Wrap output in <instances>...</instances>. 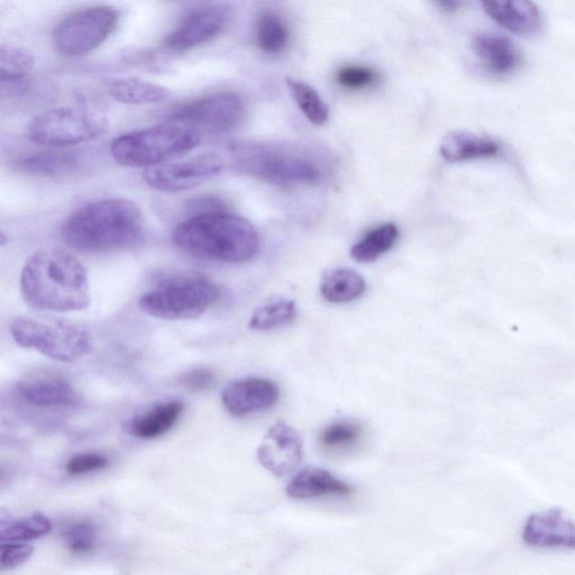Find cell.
I'll return each instance as SVG.
<instances>
[{
    "label": "cell",
    "mask_w": 575,
    "mask_h": 575,
    "mask_svg": "<svg viewBox=\"0 0 575 575\" xmlns=\"http://www.w3.org/2000/svg\"><path fill=\"white\" fill-rule=\"evenodd\" d=\"M215 382V372L208 368H196L187 371L179 379L181 387L193 392L207 391L215 385Z\"/></svg>",
    "instance_id": "d590c367"
},
{
    "label": "cell",
    "mask_w": 575,
    "mask_h": 575,
    "mask_svg": "<svg viewBox=\"0 0 575 575\" xmlns=\"http://www.w3.org/2000/svg\"><path fill=\"white\" fill-rule=\"evenodd\" d=\"M480 3L492 20L511 33L529 36L541 29L542 16L533 0H480Z\"/></svg>",
    "instance_id": "ac0fdd59"
},
{
    "label": "cell",
    "mask_w": 575,
    "mask_h": 575,
    "mask_svg": "<svg viewBox=\"0 0 575 575\" xmlns=\"http://www.w3.org/2000/svg\"><path fill=\"white\" fill-rule=\"evenodd\" d=\"M362 434V427L357 423L337 422L325 428L319 441L327 451H342L357 444Z\"/></svg>",
    "instance_id": "4dcf8cb0"
},
{
    "label": "cell",
    "mask_w": 575,
    "mask_h": 575,
    "mask_svg": "<svg viewBox=\"0 0 575 575\" xmlns=\"http://www.w3.org/2000/svg\"><path fill=\"white\" fill-rule=\"evenodd\" d=\"M51 520L42 514H33L18 519L0 522V541L2 543H25L39 540L51 531Z\"/></svg>",
    "instance_id": "d4e9b609"
},
{
    "label": "cell",
    "mask_w": 575,
    "mask_h": 575,
    "mask_svg": "<svg viewBox=\"0 0 575 575\" xmlns=\"http://www.w3.org/2000/svg\"><path fill=\"white\" fill-rule=\"evenodd\" d=\"M20 397L38 407H76L80 395L69 380L56 372L38 371L27 374L17 383Z\"/></svg>",
    "instance_id": "5bb4252c"
},
{
    "label": "cell",
    "mask_w": 575,
    "mask_h": 575,
    "mask_svg": "<svg viewBox=\"0 0 575 575\" xmlns=\"http://www.w3.org/2000/svg\"><path fill=\"white\" fill-rule=\"evenodd\" d=\"M233 168L278 185L316 184L323 177L317 157L305 149L278 144L237 143L230 146Z\"/></svg>",
    "instance_id": "277c9868"
},
{
    "label": "cell",
    "mask_w": 575,
    "mask_h": 575,
    "mask_svg": "<svg viewBox=\"0 0 575 575\" xmlns=\"http://www.w3.org/2000/svg\"><path fill=\"white\" fill-rule=\"evenodd\" d=\"M473 50L485 68L497 76L509 75L522 63L515 43L500 34H480L474 38Z\"/></svg>",
    "instance_id": "d6986e66"
},
{
    "label": "cell",
    "mask_w": 575,
    "mask_h": 575,
    "mask_svg": "<svg viewBox=\"0 0 575 575\" xmlns=\"http://www.w3.org/2000/svg\"><path fill=\"white\" fill-rule=\"evenodd\" d=\"M172 242L195 258L225 263L250 261L260 245L254 226L226 211L189 217L173 231Z\"/></svg>",
    "instance_id": "3957f363"
},
{
    "label": "cell",
    "mask_w": 575,
    "mask_h": 575,
    "mask_svg": "<svg viewBox=\"0 0 575 575\" xmlns=\"http://www.w3.org/2000/svg\"><path fill=\"white\" fill-rule=\"evenodd\" d=\"M15 167L27 175L63 177L75 173L80 167V162L76 153L54 149L22 158L16 161Z\"/></svg>",
    "instance_id": "7402d4cb"
},
{
    "label": "cell",
    "mask_w": 575,
    "mask_h": 575,
    "mask_svg": "<svg viewBox=\"0 0 575 575\" xmlns=\"http://www.w3.org/2000/svg\"><path fill=\"white\" fill-rule=\"evenodd\" d=\"M365 281L351 269H335L328 272L322 281L323 297L333 304L351 303L359 299L365 291Z\"/></svg>",
    "instance_id": "cb8c5ba5"
},
{
    "label": "cell",
    "mask_w": 575,
    "mask_h": 575,
    "mask_svg": "<svg viewBox=\"0 0 575 575\" xmlns=\"http://www.w3.org/2000/svg\"><path fill=\"white\" fill-rule=\"evenodd\" d=\"M297 308L294 301L276 300L254 310L249 322L253 331H271L294 321Z\"/></svg>",
    "instance_id": "4316f807"
},
{
    "label": "cell",
    "mask_w": 575,
    "mask_h": 575,
    "mask_svg": "<svg viewBox=\"0 0 575 575\" xmlns=\"http://www.w3.org/2000/svg\"><path fill=\"white\" fill-rule=\"evenodd\" d=\"M244 116L245 107L239 95L217 93L176 108L169 115V122L198 135H218L236 129Z\"/></svg>",
    "instance_id": "30bf717a"
},
{
    "label": "cell",
    "mask_w": 575,
    "mask_h": 575,
    "mask_svg": "<svg viewBox=\"0 0 575 575\" xmlns=\"http://www.w3.org/2000/svg\"><path fill=\"white\" fill-rule=\"evenodd\" d=\"M20 287L25 303L40 312H80L91 301L84 264L61 250L34 253L22 270Z\"/></svg>",
    "instance_id": "6da1fadb"
},
{
    "label": "cell",
    "mask_w": 575,
    "mask_h": 575,
    "mask_svg": "<svg viewBox=\"0 0 575 575\" xmlns=\"http://www.w3.org/2000/svg\"><path fill=\"white\" fill-rule=\"evenodd\" d=\"M108 129L107 118L96 109L60 107L33 118L26 138L34 144L59 149L103 138Z\"/></svg>",
    "instance_id": "ba28073f"
},
{
    "label": "cell",
    "mask_w": 575,
    "mask_h": 575,
    "mask_svg": "<svg viewBox=\"0 0 575 575\" xmlns=\"http://www.w3.org/2000/svg\"><path fill=\"white\" fill-rule=\"evenodd\" d=\"M221 289L211 279L185 273L158 282L139 300L143 313L164 321H187L203 316L213 307Z\"/></svg>",
    "instance_id": "5b68a950"
},
{
    "label": "cell",
    "mask_w": 575,
    "mask_h": 575,
    "mask_svg": "<svg viewBox=\"0 0 575 575\" xmlns=\"http://www.w3.org/2000/svg\"><path fill=\"white\" fill-rule=\"evenodd\" d=\"M378 79L377 73L367 67H345L337 72L336 80L344 88L358 90L367 88Z\"/></svg>",
    "instance_id": "836d02e7"
},
{
    "label": "cell",
    "mask_w": 575,
    "mask_h": 575,
    "mask_svg": "<svg viewBox=\"0 0 575 575\" xmlns=\"http://www.w3.org/2000/svg\"><path fill=\"white\" fill-rule=\"evenodd\" d=\"M7 242H8L7 235L4 232H2V234H0V245H2L4 248V246H6V244H7Z\"/></svg>",
    "instance_id": "74e56055"
},
{
    "label": "cell",
    "mask_w": 575,
    "mask_h": 575,
    "mask_svg": "<svg viewBox=\"0 0 575 575\" xmlns=\"http://www.w3.org/2000/svg\"><path fill=\"white\" fill-rule=\"evenodd\" d=\"M68 550L75 555H87L93 551L98 541L97 528L90 523H76L62 533Z\"/></svg>",
    "instance_id": "1f68e13d"
},
{
    "label": "cell",
    "mask_w": 575,
    "mask_h": 575,
    "mask_svg": "<svg viewBox=\"0 0 575 575\" xmlns=\"http://www.w3.org/2000/svg\"><path fill=\"white\" fill-rule=\"evenodd\" d=\"M398 236L399 231L395 224L388 223L374 228L353 246L351 250L352 258L362 263L376 261L383 254L394 248Z\"/></svg>",
    "instance_id": "484cf974"
},
{
    "label": "cell",
    "mask_w": 575,
    "mask_h": 575,
    "mask_svg": "<svg viewBox=\"0 0 575 575\" xmlns=\"http://www.w3.org/2000/svg\"><path fill=\"white\" fill-rule=\"evenodd\" d=\"M199 144L200 135L169 122L118 136L111 153L123 167L149 169L182 157Z\"/></svg>",
    "instance_id": "8992f818"
},
{
    "label": "cell",
    "mask_w": 575,
    "mask_h": 575,
    "mask_svg": "<svg viewBox=\"0 0 575 575\" xmlns=\"http://www.w3.org/2000/svg\"><path fill=\"white\" fill-rule=\"evenodd\" d=\"M0 571H11L29 561L34 547L25 543H2L0 546Z\"/></svg>",
    "instance_id": "d6a6232c"
},
{
    "label": "cell",
    "mask_w": 575,
    "mask_h": 575,
    "mask_svg": "<svg viewBox=\"0 0 575 575\" xmlns=\"http://www.w3.org/2000/svg\"><path fill=\"white\" fill-rule=\"evenodd\" d=\"M34 63L35 58L29 50L3 45L0 49V80L3 84H15L29 75Z\"/></svg>",
    "instance_id": "83f0119b"
},
{
    "label": "cell",
    "mask_w": 575,
    "mask_h": 575,
    "mask_svg": "<svg viewBox=\"0 0 575 575\" xmlns=\"http://www.w3.org/2000/svg\"><path fill=\"white\" fill-rule=\"evenodd\" d=\"M440 152L444 160L458 163L481 159L508 160L510 154L503 142L490 136L458 131L447 134Z\"/></svg>",
    "instance_id": "e0dca14e"
},
{
    "label": "cell",
    "mask_w": 575,
    "mask_h": 575,
    "mask_svg": "<svg viewBox=\"0 0 575 575\" xmlns=\"http://www.w3.org/2000/svg\"><path fill=\"white\" fill-rule=\"evenodd\" d=\"M143 234L141 207L123 198L99 200L78 209L61 231L63 242L82 253L133 249L142 242Z\"/></svg>",
    "instance_id": "7a4b0ae2"
},
{
    "label": "cell",
    "mask_w": 575,
    "mask_h": 575,
    "mask_svg": "<svg viewBox=\"0 0 575 575\" xmlns=\"http://www.w3.org/2000/svg\"><path fill=\"white\" fill-rule=\"evenodd\" d=\"M120 21L115 8L96 6L63 18L53 31L54 49L66 58L87 56L107 41Z\"/></svg>",
    "instance_id": "9c48e42d"
},
{
    "label": "cell",
    "mask_w": 575,
    "mask_h": 575,
    "mask_svg": "<svg viewBox=\"0 0 575 575\" xmlns=\"http://www.w3.org/2000/svg\"><path fill=\"white\" fill-rule=\"evenodd\" d=\"M289 40L287 26L271 13L263 14L257 26V43L263 52L278 53L286 48Z\"/></svg>",
    "instance_id": "f546056e"
},
{
    "label": "cell",
    "mask_w": 575,
    "mask_h": 575,
    "mask_svg": "<svg viewBox=\"0 0 575 575\" xmlns=\"http://www.w3.org/2000/svg\"><path fill=\"white\" fill-rule=\"evenodd\" d=\"M258 459L264 469L277 477L296 470L303 460V442L295 428L285 422L273 425L259 446Z\"/></svg>",
    "instance_id": "4fadbf2b"
},
{
    "label": "cell",
    "mask_w": 575,
    "mask_h": 575,
    "mask_svg": "<svg viewBox=\"0 0 575 575\" xmlns=\"http://www.w3.org/2000/svg\"><path fill=\"white\" fill-rule=\"evenodd\" d=\"M523 540L540 549L575 550V523L559 509L543 511L527 519Z\"/></svg>",
    "instance_id": "2e32d148"
},
{
    "label": "cell",
    "mask_w": 575,
    "mask_h": 575,
    "mask_svg": "<svg viewBox=\"0 0 575 575\" xmlns=\"http://www.w3.org/2000/svg\"><path fill=\"white\" fill-rule=\"evenodd\" d=\"M108 460L97 453H86L73 456L67 463L66 471L69 476H84L106 468Z\"/></svg>",
    "instance_id": "e575fe53"
},
{
    "label": "cell",
    "mask_w": 575,
    "mask_h": 575,
    "mask_svg": "<svg viewBox=\"0 0 575 575\" xmlns=\"http://www.w3.org/2000/svg\"><path fill=\"white\" fill-rule=\"evenodd\" d=\"M436 5L445 12L453 13L460 7V0H434Z\"/></svg>",
    "instance_id": "8d00e7d4"
},
{
    "label": "cell",
    "mask_w": 575,
    "mask_h": 575,
    "mask_svg": "<svg viewBox=\"0 0 575 575\" xmlns=\"http://www.w3.org/2000/svg\"><path fill=\"white\" fill-rule=\"evenodd\" d=\"M352 487L337 479L331 472L309 468L297 474L289 482L287 494L292 499L309 500L325 496H348Z\"/></svg>",
    "instance_id": "ffe728a7"
},
{
    "label": "cell",
    "mask_w": 575,
    "mask_h": 575,
    "mask_svg": "<svg viewBox=\"0 0 575 575\" xmlns=\"http://www.w3.org/2000/svg\"><path fill=\"white\" fill-rule=\"evenodd\" d=\"M224 161L215 153L199 154L197 157L146 169L143 179L146 185L162 193H182L202 186L222 172Z\"/></svg>",
    "instance_id": "8fae6325"
},
{
    "label": "cell",
    "mask_w": 575,
    "mask_h": 575,
    "mask_svg": "<svg viewBox=\"0 0 575 575\" xmlns=\"http://www.w3.org/2000/svg\"><path fill=\"white\" fill-rule=\"evenodd\" d=\"M17 345L59 362L84 358L93 349V337L84 326L61 319L20 316L11 324Z\"/></svg>",
    "instance_id": "52a82bcc"
},
{
    "label": "cell",
    "mask_w": 575,
    "mask_h": 575,
    "mask_svg": "<svg viewBox=\"0 0 575 575\" xmlns=\"http://www.w3.org/2000/svg\"><path fill=\"white\" fill-rule=\"evenodd\" d=\"M230 16L224 5L207 6L191 12L164 40V48L184 52L213 40L222 32Z\"/></svg>",
    "instance_id": "7c38bea8"
},
{
    "label": "cell",
    "mask_w": 575,
    "mask_h": 575,
    "mask_svg": "<svg viewBox=\"0 0 575 575\" xmlns=\"http://www.w3.org/2000/svg\"><path fill=\"white\" fill-rule=\"evenodd\" d=\"M108 93L117 102L127 105H150L170 97L166 87L135 78L115 79L108 84Z\"/></svg>",
    "instance_id": "603a6c76"
},
{
    "label": "cell",
    "mask_w": 575,
    "mask_h": 575,
    "mask_svg": "<svg viewBox=\"0 0 575 575\" xmlns=\"http://www.w3.org/2000/svg\"><path fill=\"white\" fill-rule=\"evenodd\" d=\"M287 85L294 96L300 111L314 125H323L328 120V107L317 91L304 81L287 79Z\"/></svg>",
    "instance_id": "f1b7e54d"
},
{
    "label": "cell",
    "mask_w": 575,
    "mask_h": 575,
    "mask_svg": "<svg viewBox=\"0 0 575 575\" xmlns=\"http://www.w3.org/2000/svg\"><path fill=\"white\" fill-rule=\"evenodd\" d=\"M280 397L277 383L260 378L232 382L223 391L222 403L232 416L244 417L275 406Z\"/></svg>",
    "instance_id": "9a60e30c"
},
{
    "label": "cell",
    "mask_w": 575,
    "mask_h": 575,
    "mask_svg": "<svg viewBox=\"0 0 575 575\" xmlns=\"http://www.w3.org/2000/svg\"><path fill=\"white\" fill-rule=\"evenodd\" d=\"M182 412L184 403L179 400L159 404L134 417L129 425V433L140 440H153L168 433L176 425Z\"/></svg>",
    "instance_id": "44dd1931"
}]
</instances>
